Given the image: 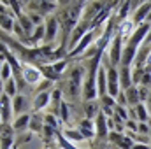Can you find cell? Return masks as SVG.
I'll return each mask as SVG.
<instances>
[{
  "instance_id": "6da1fadb",
  "label": "cell",
  "mask_w": 151,
  "mask_h": 149,
  "mask_svg": "<svg viewBox=\"0 0 151 149\" xmlns=\"http://www.w3.org/2000/svg\"><path fill=\"white\" fill-rule=\"evenodd\" d=\"M102 32H104L102 28H91L84 37L77 42V46H76L67 56H69V58H81V56L84 54V49H90V47L97 42V39L102 35Z\"/></svg>"
},
{
  "instance_id": "7a4b0ae2",
  "label": "cell",
  "mask_w": 151,
  "mask_h": 149,
  "mask_svg": "<svg viewBox=\"0 0 151 149\" xmlns=\"http://www.w3.org/2000/svg\"><path fill=\"white\" fill-rule=\"evenodd\" d=\"M106 60V58H104ZM106 69H107V95L113 97L114 100L118 98V95L121 93V86H119V75L118 69L109 63V58L106 60Z\"/></svg>"
},
{
  "instance_id": "3957f363",
  "label": "cell",
  "mask_w": 151,
  "mask_h": 149,
  "mask_svg": "<svg viewBox=\"0 0 151 149\" xmlns=\"http://www.w3.org/2000/svg\"><path fill=\"white\" fill-rule=\"evenodd\" d=\"M83 77H84V67H81V65L74 67L70 75H69V95L77 97L81 93V90L84 86V79Z\"/></svg>"
},
{
  "instance_id": "277c9868",
  "label": "cell",
  "mask_w": 151,
  "mask_h": 149,
  "mask_svg": "<svg viewBox=\"0 0 151 149\" xmlns=\"http://www.w3.org/2000/svg\"><path fill=\"white\" fill-rule=\"evenodd\" d=\"M123 47H125V40L121 35H114V39L111 40V44H109V47H107V51H109V63L113 65V67H118L119 65V62H121V54H123Z\"/></svg>"
},
{
  "instance_id": "5b68a950",
  "label": "cell",
  "mask_w": 151,
  "mask_h": 149,
  "mask_svg": "<svg viewBox=\"0 0 151 149\" xmlns=\"http://www.w3.org/2000/svg\"><path fill=\"white\" fill-rule=\"evenodd\" d=\"M21 79H25V82L30 84V86H39L44 81V75H42L39 67L30 65V63H23V67H21Z\"/></svg>"
},
{
  "instance_id": "8992f818",
  "label": "cell",
  "mask_w": 151,
  "mask_h": 149,
  "mask_svg": "<svg viewBox=\"0 0 151 149\" xmlns=\"http://www.w3.org/2000/svg\"><path fill=\"white\" fill-rule=\"evenodd\" d=\"M95 137L99 144H106L109 139V126H107V117L102 114V111L97 114L95 117Z\"/></svg>"
},
{
  "instance_id": "52a82bcc",
  "label": "cell",
  "mask_w": 151,
  "mask_h": 149,
  "mask_svg": "<svg viewBox=\"0 0 151 149\" xmlns=\"http://www.w3.org/2000/svg\"><path fill=\"white\" fill-rule=\"evenodd\" d=\"M44 27H46V34H44V46H51V42L56 39L58 35V30H60V23L56 19L55 14L47 16L46 21H44Z\"/></svg>"
},
{
  "instance_id": "ba28073f",
  "label": "cell",
  "mask_w": 151,
  "mask_h": 149,
  "mask_svg": "<svg viewBox=\"0 0 151 149\" xmlns=\"http://www.w3.org/2000/svg\"><path fill=\"white\" fill-rule=\"evenodd\" d=\"M12 98H9L5 93L0 97V123L11 125V116H12Z\"/></svg>"
},
{
  "instance_id": "9c48e42d",
  "label": "cell",
  "mask_w": 151,
  "mask_h": 149,
  "mask_svg": "<svg viewBox=\"0 0 151 149\" xmlns=\"http://www.w3.org/2000/svg\"><path fill=\"white\" fill-rule=\"evenodd\" d=\"M150 12H151V2H144V4H141V5L134 11V14H132L130 19H132V23H134L135 27H141V25L146 23Z\"/></svg>"
},
{
  "instance_id": "30bf717a",
  "label": "cell",
  "mask_w": 151,
  "mask_h": 149,
  "mask_svg": "<svg viewBox=\"0 0 151 149\" xmlns=\"http://www.w3.org/2000/svg\"><path fill=\"white\" fill-rule=\"evenodd\" d=\"M49 104H51V91H49V90H47V91H39L37 95H35V98H34V104H32L34 112L39 114L40 111L47 109Z\"/></svg>"
},
{
  "instance_id": "8fae6325",
  "label": "cell",
  "mask_w": 151,
  "mask_h": 149,
  "mask_svg": "<svg viewBox=\"0 0 151 149\" xmlns=\"http://www.w3.org/2000/svg\"><path fill=\"white\" fill-rule=\"evenodd\" d=\"M137 51H139V47L130 46V44H125L119 67H134V60H135V56H137Z\"/></svg>"
},
{
  "instance_id": "7c38bea8",
  "label": "cell",
  "mask_w": 151,
  "mask_h": 149,
  "mask_svg": "<svg viewBox=\"0 0 151 149\" xmlns=\"http://www.w3.org/2000/svg\"><path fill=\"white\" fill-rule=\"evenodd\" d=\"M97 91H99V98L107 95V69L106 65H100L99 75H97Z\"/></svg>"
},
{
  "instance_id": "4fadbf2b",
  "label": "cell",
  "mask_w": 151,
  "mask_h": 149,
  "mask_svg": "<svg viewBox=\"0 0 151 149\" xmlns=\"http://www.w3.org/2000/svg\"><path fill=\"white\" fill-rule=\"evenodd\" d=\"M77 130H79V133H81L86 140H91V139L95 137V121H91V119H83V121H79Z\"/></svg>"
},
{
  "instance_id": "5bb4252c",
  "label": "cell",
  "mask_w": 151,
  "mask_h": 149,
  "mask_svg": "<svg viewBox=\"0 0 151 149\" xmlns=\"http://www.w3.org/2000/svg\"><path fill=\"white\" fill-rule=\"evenodd\" d=\"M118 75H119L121 91H127L130 86H134V82H132V67H119Z\"/></svg>"
},
{
  "instance_id": "9a60e30c",
  "label": "cell",
  "mask_w": 151,
  "mask_h": 149,
  "mask_svg": "<svg viewBox=\"0 0 151 149\" xmlns=\"http://www.w3.org/2000/svg\"><path fill=\"white\" fill-rule=\"evenodd\" d=\"M150 51L151 47L150 46H141L139 47V51H137V56H135V60H134V67L132 69H144L146 67V60H148V56H150Z\"/></svg>"
},
{
  "instance_id": "2e32d148",
  "label": "cell",
  "mask_w": 151,
  "mask_h": 149,
  "mask_svg": "<svg viewBox=\"0 0 151 149\" xmlns=\"http://www.w3.org/2000/svg\"><path fill=\"white\" fill-rule=\"evenodd\" d=\"M135 28H137V27L132 23V19H125V21L118 23V30H116V34H118V35H121L123 40H125V39L132 37V34L135 32Z\"/></svg>"
},
{
  "instance_id": "e0dca14e",
  "label": "cell",
  "mask_w": 151,
  "mask_h": 149,
  "mask_svg": "<svg viewBox=\"0 0 151 149\" xmlns=\"http://www.w3.org/2000/svg\"><path fill=\"white\" fill-rule=\"evenodd\" d=\"M27 105H28V100H27L25 95H16V97L12 98V112L16 114V117L21 116V114H27V112H25Z\"/></svg>"
},
{
  "instance_id": "ac0fdd59",
  "label": "cell",
  "mask_w": 151,
  "mask_h": 149,
  "mask_svg": "<svg viewBox=\"0 0 151 149\" xmlns=\"http://www.w3.org/2000/svg\"><path fill=\"white\" fill-rule=\"evenodd\" d=\"M125 93V98H127V105L128 107H135L141 104V98H139V86H130Z\"/></svg>"
},
{
  "instance_id": "d6986e66",
  "label": "cell",
  "mask_w": 151,
  "mask_h": 149,
  "mask_svg": "<svg viewBox=\"0 0 151 149\" xmlns=\"http://www.w3.org/2000/svg\"><path fill=\"white\" fill-rule=\"evenodd\" d=\"M62 95H63V91H62L60 88L51 90V104H49V107H53V109H55V112H56L58 116H60V105L63 104Z\"/></svg>"
},
{
  "instance_id": "ffe728a7",
  "label": "cell",
  "mask_w": 151,
  "mask_h": 149,
  "mask_svg": "<svg viewBox=\"0 0 151 149\" xmlns=\"http://www.w3.org/2000/svg\"><path fill=\"white\" fill-rule=\"evenodd\" d=\"M28 126H30V114H21L12 123L14 132H25V130H28Z\"/></svg>"
},
{
  "instance_id": "44dd1931",
  "label": "cell",
  "mask_w": 151,
  "mask_h": 149,
  "mask_svg": "<svg viewBox=\"0 0 151 149\" xmlns=\"http://www.w3.org/2000/svg\"><path fill=\"white\" fill-rule=\"evenodd\" d=\"M14 23H16V19L12 18L11 12L0 16V28H2V32H5V34L12 32V30H14Z\"/></svg>"
},
{
  "instance_id": "7402d4cb",
  "label": "cell",
  "mask_w": 151,
  "mask_h": 149,
  "mask_svg": "<svg viewBox=\"0 0 151 149\" xmlns=\"http://www.w3.org/2000/svg\"><path fill=\"white\" fill-rule=\"evenodd\" d=\"M28 130L30 132H35V133L42 132L44 130V116H39V114L34 112L30 116V126H28Z\"/></svg>"
},
{
  "instance_id": "603a6c76",
  "label": "cell",
  "mask_w": 151,
  "mask_h": 149,
  "mask_svg": "<svg viewBox=\"0 0 151 149\" xmlns=\"http://www.w3.org/2000/svg\"><path fill=\"white\" fill-rule=\"evenodd\" d=\"M4 93H5L9 98H14V97L18 95V82H16L14 77H11L9 81L4 82Z\"/></svg>"
},
{
  "instance_id": "cb8c5ba5",
  "label": "cell",
  "mask_w": 151,
  "mask_h": 149,
  "mask_svg": "<svg viewBox=\"0 0 151 149\" xmlns=\"http://www.w3.org/2000/svg\"><path fill=\"white\" fill-rule=\"evenodd\" d=\"M62 135H63L69 142H83V140H84V137L79 133L77 128H76V130L74 128H65V130L62 132Z\"/></svg>"
},
{
  "instance_id": "d4e9b609",
  "label": "cell",
  "mask_w": 151,
  "mask_h": 149,
  "mask_svg": "<svg viewBox=\"0 0 151 149\" xmlns=\"http://www.w3.org/2000/svg\"><path fill=\"white\" fill-rule=\"evenodd\" d=\"M134 109H135V117H137L139 123H148V119H150V112H148L146 104H139V105H135Z\"/></svg>"
},
{
  "instance_id": "484cf974",
  "label": "cell",
  "mask_w": 151,
  "mask_h": 149,
  "mask_svg": "<svg viewBox=\"0 0 151 149\" xmlns=\"http://www.w3.org/2000/svg\"><path fill=\"white\" fill-rule=\"evenodd\" d=\"M84 112H86V119L97 117V114L100 112V105H97L95 100H93V102H86V104H84Z\"/></svg>"
},
{
  "instance_id": "4316f807",
  "label": "cell",
  "mask_w": 151,
  "mask_h": 149,
  "mask_svg": "<svg viewBox=\"0 0 151 149\" xmlns=\"http://www.w3.org/2000/svg\"><path fill=\"white\" fill-rule=\"evenodd\" d=\"M44 125L53 128V130H56V132H60V121H58L56 114H46L44 116Z\"/></svg>"
},
{
  "instance_id": "83f0119b",
  "label": "cell",
  "mask_w": 151,
  "mask_h": 149,
  "mask_svg": "<svg viewBox=\"0 0 151 149\" xmlns=\"http://www.w3.org/2000/svg\"><path fill=\"white\" fill-rule=\"evenodd\" d=\"M60 121H63V123H69L70 121V105L67 104V102H63L62 105H60Z\"/></svg>"
},
{
  "instance_id": "f1b7e54d",
  "label": "cell",
  "mask_w": 151,
  "mask_h": 149,
  "mask_svg": "<svg viewBox=\"0 0 151 149\" xmlns=\"http://www.w3.org/2000/svg\"><path fill=\"white\" fill-rule=\"evenodd\" d=\"M51 67H53V70L56 72V74L62 77V74H63V70L67 69V60L63 58V60H58V62H55V63H51Z\"/></svg>"
},
{
  "instance_id": "f546056e",
  "label": "cell",
  "mask_w": 151,
  "mask_h": 149,
  "mask_svg": "<svg viewBox=\"0 0 151 149\" xmlns=\"http://www.w3.org/2000/svg\"><path fill=\"white\" fill-rule=\"evenodd\" d=\"M12 77V69H11V65L9 63H4L2 65V70H0V79L5 82V81H9Z\"/></svg>"
},
{
  "instance_id": "4dcf8cb0",
  "label": "cell",
  "mask_w": 151,
  "mask_h": 149,
  "mask_svg": "<svg viewBox=\"0 0 151 149\" xmlns=\"http://www.w3.org/2000/svg\"><path fill=\"white\" fill-rule=\"evenodd\" d=\"M150 125L148 123H139L137 125V133H142L144 137H150Z\"/></svg>"
},
{
  "instance_id": "1f68e13d",
  "label": "cell",
  "mask_w": 151,
  "mask_h": 149,
  "mask_svg": "<svg viewBox=\"0 0 151 149\" xmlns=\"http://www.w3.org/2000/svg\"><path fill=\"white\" fill-rule=\"evenodd\" d=\"M148 97H150V88L139 86V98H141V104H142V102H148Z\"/></svg>"
},
{
  "instance_id": "d6a6232c",
  "label": "cell",
  "mask_w": 151,
  "mask_h": 149,
  "mask_svg": "<svg viewBox=\"0 0 151 149\" xmlns=\"http://www.w3.org/2000/svg\"><path fill=\"white\" fill-rule=\"evenodd\" d=\"M137 125H139V123H135L134 119H128V121L125 123V128H127V132H132V133H137Z\"/></svg>"
},
{
  "instance_id": "836d02e7",
  "label": "cell",
  "mask_w": 151,
  "mask_h": 149,
  "mask_svg": "<svg viewBox=\"0 0 151 149\" xmlns=\"http://www.w3.org/2000/svg\"><path fill=\"white\" fill-rule=\"evenodd\" d=\"M132 149H151L150 144H142V142H134Z\"/></svg>"
},
{
  "instance_id": "e575fe53",
  "label": "cell",
  "mask_w": 151,
  "mask_h": 149,
  "mask_svg": "<svg viewBox=\"0 0 151 149\" xmlns=\"http://www.w3.org/2000/svg\"><path fill=\"white\" fill-rule=\"evenodd\" d=\"M144 46H151V28H150V32H148V35H146V40H144Z\"/></svg>"
},
{
  "instance_id": "d590c367",
  "label": "cell",
  "mask_w": 151,
  "mask_h": 149,
  "mask_svg": "<svg viewBox=\"0 0 151 149\" xmlns=\"http://www.w3.org/2000/svg\"><path fill=\"white\" fill-rule=\"evenodd\" d=\"M146 70H151V51H150V56H148V60H146V67H144Z\"/></svg>"
},
{
  "instance_id": "8d00e7d4",
  "label": "cell",
  "mask_w": 151,
  "mask_h": 149,
  "mask_svg": "<svg viewBox=\"0 0 151 149\" xmlns=\"http://www.w3.org/2000/svg\"><path fill=\"white\" fill-rule=\"evenodd\" d=\"M146 107H148V112L151 114V90H150V97H148V102H146Z\"/></svg>"
},
{
  "instance_id": "74e56055",
  "label": "cell",
  "mask_w": 151,
  "mask_h": 149,
  "mask_svg": "<svg viewBox=\"0 0 151 149\" xmlns=\"http://www.w3.org/2000/svg\"><path fill=\"white\" fill-rule=\"evenodd\" d=\"M2 95H4V81L0 79V97H2Z\"/></svg>"
},
{
  "instance_id": "f35d334b",
  "label": "cell",
  "mask_w": 151,
  "mask_h": 149,
  "mask_svg": "<svg viewBox=\"0 0 151 149\" xmlns=\"http://www.w3.org/2000/svg\"><path fill=\"white\" fill-rule=\"evenodd\" d=\"M146 23H150L151 25V12H150V16H148V19H146Z\"/></svg>"
},
{
  "instance_id": "ab89813d",
  "label": "cell",
  "mask_w": 151,
  "mask_h": 149,
  "mask_svg": "<svg viewBox=\"0 0 151 149\" xmlns=\"http://www.w3.org/2000/svg\"><path fill=\"white\" fill-rule=\"evenodd\" d=\"M148 125H150V130H151V116H150V119H148Z\"/></svg>"
},
{
  "instance_id": "60d3db41",
  "label": "cell",
  "mask_w": 151,
  "mask_h": 149,
  "mask_svg": "<svg viewBox=\"0 0 151 149\" xmlns=\"http://www.w3.org/2000/svg\"><path fill=\"white\" fill-rule=\"evenodd\" d=\"M150 148H151V139H150Z\"/></svg>"
},
{
  "instance_id": "b9f144b4",
  "label": "cell",
  "mask_w": 151,
  "mask_h": 149,
  "mask_svg": "<svg viewBox=\"0 0 151 149\" xmlns=\"http://www.w3.org/2000/svg\"><path fill=\"white\" fill-rule=\"evenodd\" d=\"M150 139H151V132H150Z\"/></svg>"
}]
</instances>
